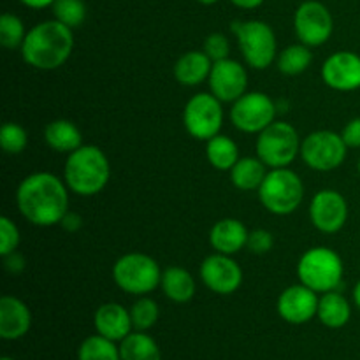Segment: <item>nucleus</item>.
Instances as JSON below:
<instances>
[{
  "mask_svg": "<svg viewBox=\"0 0 360 360\" xmlns=\"http://www.w3.org/2000/svg\"><path fill=\"white\" fill-rule=\"evenodd\" d=\"M16 204L32 225L53 227L69 211V186L51 172H34L18 186Z\"/></svg>",
  "mask_w": 360,
  "mask_h": 360,
  "instance_id": "nucleus-1",
  "label": "nucleus"
},
{
  "mask_svg": "<svg viewBox=\"0 0 360 360\" xmlns=\"http://www.w3.org/2000/svg\"><path fill=\"white\" fill-rule=\"evenodd\" d=\"M20 49L25 63L30 67L37 70H55L62 67L72 53V28L58 20L42 21L27 32Z\"/></svg>",
  "mask_w": 360,
  "mask_h": 360,
  "instance_id": "nucleus-2",
  "label": "nucleus"
},
{
  "mask_svg": "<svg viewBox=\"0 0 360 360\" xmlns=\"http://www.w3.org/2000/svg\"><path fill=\"white\" fill-rule=\"evenodd\" d=\"M111 178V165L104 151L94 144H83L69 153L63 167V179L70 192L83 197L97 195Z\"/></svg>",
  "mask_w": 360,
  "mask_h": 360,
  "instance_id": "nucleus-3",
  "label": "nucleus"
},
{
  "mask_svg": "<svg viewBox=\"0 0 360 360\" xmlns=\"http://www.w3.org/2000/svg\"><path fill=\"white\" fill-rule=\"evenodd\" d=\"M343 260L327 246H315L302 253L297 264V276L302 285L316 294L340 290L343 281Z\"/></svg>",
  "mask_w": 360,
  "mask_h": 360,
  "instance_id": "nucleus-4",
  "label": "nucleus"
},
{
  "mask_svg": "<svg viewBox=\"0 0 360 360\" xmlns=\"http://www.w3.org/2000/svg\"><path fill=\"white\" fill-rule=\"evenodd\" d=\"M259 199L269 213L278 217L292 214L304 199L302 179L288 167L271 169L259 188Z\"/></svg>",
  "mask_w": 360,
  "mask_h": 360,
  "instance_id": "nucleus-5",
  "label": "nucleus"
},
{
  "mask_svg": "<svg viewBox=\"0 0 360 360\" xmlns=\"http://www.w3.org/2000/svg\"><path fill=\"white\" fill-rule=\"evenodd\" d=\"M231 30L238 39L243 58L252 69L264 70L274 62L278 53L276 35L266 21H234Z\"/></svg>",
  "mask_w": 360,
  "mask_h": 360,
  "instance_id": "nucleus-6",
  "label": "nucleus"
},
{
  "mask_svg": "<svg viewBox=\"0 0 360 360\" xmlns=\"http://www.w3.org/2000/svg\"><path fill=\"white\" fill-rule=\"evenodd\" d=\"M112 280L127 294L148 295L160 285L162 271L153 257L134 252L116 260Z\"/></svg>",
  "mask_w": 360,
  "mask_h": 360,
  "instance_id": "nucleus-7",
  "label": "nucleus"
},
{
  "mask_svg": "<svg viewBox=\"0 0 360 360\" xmlns=\"http://www.w3.org/2000/svg\"><path fill=\"white\" fill-rule=\"evenodd\" d=\"M301 143L290 123L273 122L257 137V157L269 169L288 167L301 155Z\"/></svg>",
  "mask_w": 360,
  "mask_h": 360,
  "instance_id": "nucleus-8",
  "label": "nucleus"
},
{
  "mask_svg": "<svg viewBox=\"0 0 360 360\" xmlns=\"http://www.w3.org/2000/svg\"><path fill=\"white\" fill-rule=\"evenodd\" d=\"M347 143L343 136L333 130H316L301 143V157L309 169L329 172L340 167L347 158Z\"/></svg>",
  "mask_w": 360,
  "mask_h": 360,
  "instance_id": "nucleus-9",
  "label": "nucleus"
},
{
  "mask_svg": "<svg viewBox=\"0 0 360 360\" xmlns=\"http://www.w3.org/2000/svg\"><path fill=\"white\" fill-rule=\"evenodd\" d=\"M224 123L221 101L213 94H197L186 102L183 109V125L186 132L199 141H210L218 136Z\"/></svg>",
  "mask_w": 360,
  "mask_h": 360,
  "instance_id": "nucleus-10",
  "label": "nucleus"
},
{
  "mask_svg": "<svg viewBox=\"0 0 360 360\" xmlns=\"http://www.w3.org/2000/svg\"><path fill=\"white\" fill-rule=\"evenodd\" d=\"M276 104L262 91H246L243 97L232 102L231 122L245 134H260L276 122Z\"/></svg>",
  "mask_w": 360,
  "mask_h": 360,
  "instance_id": "nucleus-11",
  "label": "nucleus"
},
{
  "mask_svg": "<svg viewBox=\"0 0 360 360\" xmlns=\"http://www.w3.org/2000/svg\"><path fill=\"white\" fill-rule=\"evenodd\" d=\"M294 28L299 41L309 48L326 44L334 30L330 11L316 0H308L297 7L294 16Z\"/></svg>",
  "mask_w": 360,
  "mask_h": 360,
  "instance_id": "nucleus-12",
  "label": "nucleus"
},
{
  "mask_svg": "<svg viewBox=\"0 0 360 360\" xmlns=\"http://www.w3.org/2000/svg\"><path fill=\"white\" fill-rule=\"evenodd\" d=\"M309 218L323 234H336L348 220L347 199L336 190H320L309 204Z\"/></svg>",
  "mask_w": 360,
  "mask_h": 360,
  "instance_id": "nucleus-13",
  "label": "nucleus"
},
{
  "mask_svg": "<svg viewBox=\"0 0 360 360\" xmlns=\"http://www.w3.org/2000/svg\"><path fill=\"white\" fill-rule=\"evenodd\" d=\"M200 278L214 294L231 295L241 287L243 271L231 255L213 253L200 264Z\"/></svg>",
  "mask_w": 360,
  "mask_h": 360,
  "instance_id": "nucleus-14",
  "label": "nucleus"
},
{
  "mask_svg": "<svg viewBox=\"0 0 360 360\" xmlns=\"http://www.w3.org/2000/svg\"><path fill=\"white\" fill-rule=\"evenodd\" d=\"M211 94L221 102H236L246 94L248 88V74L239 62L232 58L220 60L213 63L210 77Z\"/></svg>",
  "mask_w": 360,
  "mask_h": 360,
  "instance_id": "nucleus-15",
  "label": "nucleus"
},
{
  "mask_svg": "<svg viewBox=\"0 0 360 360\" xmlns=\"http://www.w3.org/2000/svg\"><path fill=\"white\" fill-rule=\"evenodd\" d=\"M319 301L320 297L315 290H311L306 285H292L285 288L280 294L276 302L278 315L288 323L294 326H302L309 322L313 316L319 313Z\"/></svg>",
  "mask_w": 360,
  "mask_h": 360,
  "instance_id": "nucleus-16",
  "label": "nucleus"
},
{
  "mask_svg": "<svg viewBox=\"0 0 360 360\" xmlns=\"http://www.w3.org/2000/svg\"><path fill=\"white\" fill-rule=\"evenodd\" d=\"M323 83L338 91H354L360 88V56L352 51H338L322 67Z\"/></svg>",
  "mask_w": 360,
  "mask_h": 360,
  "instance_id": "nucleus-17",
  "label": "nucleus"
},
{
  "mask_svg": "<svg viewBox=\"0 0 360 360\" xmlns=\"http://www.w3.org/2000/svg\"><path fill=\"white\" fill-rule=\"evenodd\" d=\"M32 313L21 299L4 295L0 299V338L16 341L30 330Z\"/></svg>",
  "mask_w": 360,
  "mask_h": 360,
  "instance_id": "nucleus-18",
  "label": "nucleus"
},
{
  "mask_svg": "<svg viewBox=\"0 0 360 360\" xmlns=\"http://www.w3.org/2000/svg\"><path fill=\"white\" fill-rule=\"evenodd\" d=\"M94 326L97 334L111 341H123L134 329L130 311L118 302H105L98 306L94 316Z\"/></svg>",
  "mask_w": 360,
  "mask_h": 360,
  "instance_id": "nucleus-19",
  "label": "nucleus"
},
{
  "mask_svg": "<svg viewBox=\"0 0 360 360\" xmlns=\"http://www.w3.org/2000/svg\"><path fill=\"white\" fill-rule=\"evenodd\" d=\"M248 234L250 231L243 221L236 218H224L211 227L210 243L217 253L232 257L245 248L248 243Z\"/></svg>",
  "mask_w": 360,
  "mask_h": 360,
  "instance_id": "nucleus-20",
  "label": "nucleus"
},
{
  "mask_svg": "<svg viewBox=\"0 0 360 360\" xmlns=\"http://www.w3.org/2000/svg\"><path fill=\"white\" fill-rule=\"evenodd\" d=\"M213 60L204 51H186L178 58L174 65V77L183 86H197L202 81H207Z\"/></svg>",
  "mask_w": 360,
  "mask_h": 360,
  "instance_id": "nucleus-21",
  "label": "nucleus"
},
{
  "mask_svg": "<svg viewBox=\"0 0 360 360\" xmlns=\"http://www.w3.org/2000/svg\"><path fill=\"white\" fill-rule=\"evenodd\" d=\"M44 141L53 151L67 155L83 146L81 130L70 120H53V122H49L44 129Z\"/></svg>",
  "mask_w": 360,
  "mask_h": 360,
  "instance_id": "nucleus-22",
  "label": "nucleus"
},
{
  "mask_svg": "<svg viewBox=\"0 0 360 360\" xmlns=\"http://www.w3.org/2000/svg\"><path fill=\"white\" fill-rule=\"evenodd\" d=\"M160 287L165 297L171 299L172 302H178V304L190 302L195 295V280L188 271L178 266L162 271Z\"/></svg>",
  "mask_w": 360,
  "mask_h": 360,
  "instance_id": "nucleus-23",
  "label": "nucleus"
},
{
  "mask_svg": "<svg viewBox=\"0 0 360 360\" xmlns=\"http://www.w3.org/2000/svg\"><path fill=\"white\" fill-rule=\"evenodd\" d=\"M316 316L329 329H341V327H345L350 322L352 306L341 292H326L319 301V313H316Z\"/></svg>",
  "mask_w": 360,
  "mask_h": 360,
  "instance_id": "nucleus-24",
  "label": "nucleus"
},
{
  "mask_svg": "<svg viewBox=\"0 0 360 360\" xmlns=\"http://www.w3.org/2000/svg\"><path fill=\"white\" fill-rule=\"evenodd\" d=\"M267 174V165L259 157H243L231 169L232 185L243 192L259 190Z\"/></svg>",
  "mask_w": 360,
  "mask_h": 360,
  "instance_id": "nucleus-25",
  "label": "nucleus"
},
{
  "mask_svg": "<svg viewBox=\"0 0 360 360\" xmlns=\"http://www.w3.org/2000/svg\"><path fill=\"white\" fill-rule=\"evenodd\" d=\"M206 158L218 171H231L241 157H239V148L236 141L224 134H218L206 141Z\"/></svg>",
  "mask_w": 360,
  "mask_h": 360,
  "instance_id": "nucleus-26",
  "label": "nucleus"
},
{
  "mask_svg": "<svg viewBox=\"0 0 360 360\" xmlns=\"http://www.w3.org/2000/svg\"><path fill=\"white\" fill-rule=\"evenodd\" d=\"M120 355L122 360H162L157 341L143 330L130 333L120 343Z\"/></svg>",
  "mask_w": 360,
  "mask_h": 360,
  "instance_id": "nucleus-27",
  "label": "nucleus"
},
{
  "mask_svg": "<svg viewBox=\"0 0 360 360\" xmlns=\"http://www.w3.org/2000/svg\"><path fill=\"white\" fill-rule=\"evenodd\" d=\"M313 62V55L309 51V46L306 44H292L285 48L278 56V69L285 76H299L304 72Z\"/></svg>",
  "mask_w": 360,
  "mask_h": 360,
  "instance_id": "nucleus-28",
  "label": "nucleus"
},
{
  "mask_svg": "<svg viewBox=\"0 0 360 360\" xmlns=\"http://www.w3.org/2000/svg\"><path fill=\"white\" fill-rule=\"evenodd\" d=\"M77 360H122V355L115 341L95 334L81 343L77 350Z\"/></svg>",
  "mask_w": 360,
  "mask_h": 360,
  "instance_id": "nucleus-29",
  "label": "nucleus"
},
{
  "mask_svg": "<svg viewBox=\"0 0 360 360\" xmlns=\"http://www.w3.org/2000/svg\"><path fill=\"white\" fill-rule=\"evenodd\" d=\"M27 32H25V25L16 14L6 13L0 18V44L7 49L21 48Z\"/></svg>",
  "mask_w": 360,
  "mask_h": 360,
  "instance_id": "nucleus-30",
  "label": "nucleus"
},
{
  "mask_svg": "<svg viewBox=\"0 0 360 360\" xmlns=\"http://www.w3.org/2000/svg\"><path fill=\"white\" fill-rule=\"evenodd\" d=\"M130 319H132L134 329L146 333L158 320L157 302L153 299L141 295V299H137L132 304V308H130Z\"/></svg>",
  "mask_w": 360,
  "mask_h": 360,
  "instance_id": "nucleus-31",
  "label": "nucleus"
},
{
  "mask_svg": "<svg viewBox=\"0 0 360 360\" xmlns=\"http://www.w3.org/2000/svg\"><path fill=\"white\" fill-rule=\"evenodd\" d=\"M51 7L55 20L67 25L69 28L79 27L86 18V6L83 0H55Z\"/></svg>",
  "mask_w": 360,
  "mask_h": 360,
  "instance_id": "nucleus-32",
  "label": "nucleus"
},
{
  "mask_svg": "<svg viewBox=\"0 0 360 360\" xmlns=\"http://www.w3.org/2000/svg\"><path fill=\"white\" fill-rule=\"evenodd\" d=\"M0 144L2 150L9 155H20L25 151L28 144V134L21 125L13 122H7L0 130Z\"/></svg>",
  "mask_w": 360,
  "mask_h": 360,
  "instance_id": "nucleus-33",
  "label": "nucleus"
},
{
  "mask_svg": "<svg viewBox=\"0 0 360 360\" xmlns=\"http://www.w3.org/2000/svg\"><path fill=\"white\" fill-rule=\"evenodd\" d=\"M20 245V231L11 218H0V255H9L16 252Z\"/></svg>",
  "mask_w": 360,
  "mask_h": 360,
  "instance_id": "nucleus-34",
  "label": "nucleus"
},
{
  "mask_svg": "<svg viewBox=\"0 0 360 360\" xmlns=\"http://www.w3.org/2000/svg\"><path fill=\"white\" fill-rule=\"evenodd\" d=\"M202 51L210 56L214 62H220V60L229 58V53H231V46H229L227 37L220 32H214V34L207 35L206 41H204Z\"/></svg>",
  "mask_w": 360,
  "mask_h": 360,
  "instance_id": "nucleus-35",
  "label": "nucleus"
},
{
  "mask_svg": "<svg viewBox=\"0 0 360 360\" xmlns=\"http://www.w3.org/2000/svg\"><path fill=\"white\" fill-rule=\"evenodd\" d=\"M274 246V238L269 231L266 229H255L248 234V243H246V248L252 253L257 255H264V253H269Z\"/></svg>",
  "mask_w": 360,
  "mask_h": 360,
  "instance_id": "nucleus-36",
  "label": "nucleus"
},
{
  "mask_svg": "<svg viewBox=\"0 0 360 360\" xmlns=\"http://www.w3.org/2000/svg\"><path fill=\"white\" fill-rule=\"evenodd\" d=\"M341 136H343L348 148H360V116L359 118L350 120V122L345 125Z\"/></svg>",
  "mask_w": 360,
  "mask_h": 360,
  "instance_id": "nucleus-37",
  "label": "nucleus"
},
{
  "mask_svg": "<svg viewBox=\"0 0 360 360\" xmlns=\"http://www.w3.org/2000/svg\"><path fill=\"white\" fill-rule=\"evenodd\" d=\"M4 266L11 274H20L27 267V262H25V257L20 252H13L9 255H4Z\"/></svg>",
  "mask_w": 360,
  "mask_h": 360,
  "instance_id": "nucleus-38",
  "label": "nucleus"
},
{
  "mask_svg": "<svg viewBox=\"0 0 360 360\" xmlns=\"http://www.w3.org/2000/svg\"><path fill=\"white\" fill-rule=\"evenodd\" d=\"M60 225H62L67 232H77L83 227V218H81V214L74 213V211H67L65 217L60 221Z\"/></svg>",
  "mask_w": 360,
  "mask_h": 360,
  "instance_id": "nucleus-39",
  "label": "nucleus"
},
{
  "mask_svg": "<svg viewBox=\"0 0 360 360\" xmlns=\"http://www.w3.org/2000/svg\"><path fill=\"white\" fill-rule=\"evenodd\" d=\"M236 7H241V9H257L264 4V0H231Z\"/></svg>",
  "mask_w": 360,
  "mask_h": 360,
  "instance_id": "nucleus-40",
  "label": "nucleus"
},
{
  "mask_svg": "<svg viewBox=\"0 0 360 360\" xmlns=\"http://www.w3.org/2000/svg\"><path fill=\"white\" fill-rule=\"evenodd\" d=\"M23 6L32 7V9H42V7H49L55 4V0H20Z\"/></svg>",
  "mask_w": 360,
  "mask_h": 360,
  "instance_id": "nucleus-41",
  "label": "nucleus"
},
{
  "mask_svg": "<svg viewBox=\"0 0 360 360\" xmlns=\"http://www.w3.org/2000/svg\"><path fill=\"white\" fill-rule=\"evenodd\" d=\"M354 302H355V306L360 309V280L357 281V285H355V288H354Z\"/></svg>",
  "mask_w": 360,
  "mask_h": 360,
  "instance_id": "nucleus-42",
  "label": "nucleus"
},
{
  "mask_svg": "<svg viewBox=\"0 0 360 360\" xmlns=\"http://www.w3.org/2000/svg\"><path fill=\"white\" fill-rule=\"evenodd\" d=\"M200 4H204V6H213V4H217L218 0H199Z\"/></svg>",
  "mask_w": 360,
  "mask_h": 360,
  "instance_id": "nucleus-43",
  "label": "nucleus"
},
{
  "mask_svg": "<svg viewBox=\"0 0 360 360\" xmlns=\"http://www.w3.org/2000/svg\"><path fill=\"white\" fill-rule=\"evenodd\" d=\"M357 169H359V176H360V158H359V165H357Z\"/></svg>",
  "mask_w": 360,
  "mask_h": 360,
  "instance_id": "nucleus-44",
  "label": "nucleus"
},
{
  "mask_svg": "<svg viewBox=\"0 0 360 360\" xmlns=\"http://www.w3.org/2000/svg\"><path fill=\"white\" fill-rule=\"evenodd\" d=\"M2 360H14V359H11V357H2Z\"/></svg>",
  "mask_w": 360,
  "mask_h": 360,
  "instance_id": "nucleus-45",
  "label": "nucleus"
}]
</instances>
